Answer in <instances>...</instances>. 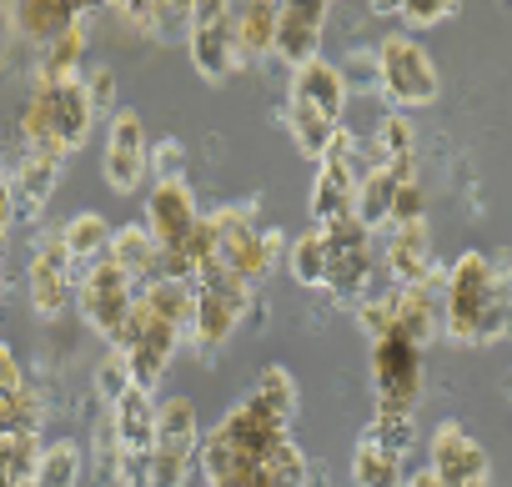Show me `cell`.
<instances>
[{
    "instance_id": "obj_8",
    "label": "cell",
    "mask_w": 512,
    "mask_h": 487,
    "mask_svg": "<svg viewBox=\"0 0 512 487\" xmlns=\"http://www.w3.org/2000/svg\"><path fill=\"white\" fill-rule=\"evenodd\" d=\"M322 241H327V297L337 302H362L372 297V272H377V231H367L357 216L347 221H332L322 226Z\"/></svg>"
},
{
    "instance_id": "obj_38",
    "label": "cell",
    "mask_w": 512,
    "mask_h": 487,
    "mask_svg": "<svg viewBox=\"0 0 512 487\" xmlns=\"http://www.w3.org/2000/svg\"><path fill=\"white\" fill-rule=\"evenodd\" d=\"M357 322H362V332H367L372 342L392 337V292H372V297H362V302H357Z\"/></svg>"
},
{
    "instance_id": "obj_19",
    "label": "cell",
    "mask_w": 512,
    "mask_h": 487,
    "mask_svg": "<svg viewBox=\"0 0 512 487\" xmlns=\"http://www.w3.org/2000/svg\"><path fill=\"white\" fill-rule=\"evenodd\" d=\"M437 332H442V277H427L417 287H392V337L422 352Z\"/></svg>"
},
{
    "instance_id": "obj_34",
    "label": "cell",
    "mask_w": 512,
    "mask_h": 487,
    "mask_svg": "<svg viewBox=\"0 0 512 487\" xmlns=\"http://www.w3.org/2000/svg\"><path fill=\"white\" fill-rule=\"evenodd\" d=\"M41 442L31 432H0V487H31Z\"/></svg>"
},
{
    "instance_id": "obj_18",
    "label": "cell",
    "mask_w": 512,
    "mask_h": 487,
    "mask_svg": "<svg viewBox=\"0 0 512 487\" xmlns=\"http://www.w3.org/2000/svg\"><path fill=\"white\" fill-rule=\"evenodd\" d=\"M327 11L322 0H292V6H282V21H277V46L272 56L292 71L312 66L317 51H322V31H327Z\"/></svg>"
},
{
    "instance_id": "obj_23",
    "label": "cell",
    "mask_w": 512,
    "mask_h": 487,
    "mask_svg": "<svg viewBox=\"0 0 512 487\" xmlns=\"http://www.w3.org/2000/svg\"><path fill=\"white\" fill-rule=\"evenodd\" d=\"M287 106H307V111H317V116H327V121L342 126V111H347V71H337L332 61L317 56L312 66L292 71V96H287Z\"/></svg>"
},
{
    "instance_id": "obj_17",
    "label": "cell",
    "mask_w": 512,
    "mask_h": 487,
    "mask_svg": "<svg viewBox=\"0 0 512 487\" xmlns=\"http://www.w3.org/2000/svg\"><path fill=\"white\" fill-rule=\"evenodd\" d=\"M201 226V211H196V196L191 186L176 176V181H156L151 196H146V231L156 236L161 252H176L191 241V231Z\"/></svg>"
},
{
    "instance_id": "obj_45",
    "label": "cell",
    "mask_w": 512,
    "mask_h": 487,
    "mask_svg": "<svg viewBox=\"0 0 512 487\" xmlns=\"http://www.w3.org/2000/svg\"><path fill=\"white\" fill-rule=\"evenodd\" d=\"M16 226V196H11V186L0 181V241H6V231Z\"/></svg>"
},
{
    "instance_id": "obj_40",
    "label": "cell",
    "mask_w": 512,
    "mask_h": 487,
    "mask_svg": "<svg viewBox=\"0 0 512 487\" xmlns=\"http://www.w3.org/2000/svg\"><path fill=\"white\" fill-rule=\"evenodd\" d=\"M126 387H131V372H126V357H121V352L111 347V352L101 357V367H96V397H101V402L111 407V402H116V397H121Z\"/></svg>"
},
{
    "instance_id": "obj_4",
    "label": "cell",
    "mask_w": 512,
    "mask_h": 487,
    "mask_svg": "<svg viewBox=\"0 0 512 487\" xmlns=\"http://www.w3.org/2000/svg\"><path fill=\"white\" fill-rule=\"evenodd\" d=\"M96 131V111L81 81L66 86H31L26 111H21V136L26 151H56V156H76Z\"/></svg>"
},
{
    "instance_id": "obj_48",
    "label": "cell",
    "mask_w": 512,
    "mask_h": 487,
    "mask_svg": "<svg viewBox=\"0 0 512 487\" xmlns=\"http://www.w3.org/2000/svg\"><path fill=\"white\" fill-rule=\"evenodd\" d=\"M0 181H6V171H0Z\"/></svg>"
},
{
    "instance_id": "obj_26",
    "label": "cell",
    "mask_w": 512,
    "mask_h": 487,
    "mask_svg": "<svg viewBox=\"0 0 512 487\" xmlns=\"http://www.w3.org/2000/svg\"><path fill=\"white\" fill-rule=\"evenodd\" d=\"M106 262H116L136 282V292H146L151 282H161V247H156V236L146 226H136V221L131 226H116Z\"/></svg>"
},
{
    "instance_id": "obj_36",
    "label": "cell",
    "mask_w": 512,
    "mask_h": 487,
    "mask_svg": "<svg viewBox=\"0 0 512 487\" xmlns=\"http://www.w3.org/2000/svg\"><path fill=\"white\" fill-rule=\"evenodd\" d=\"M256 397H262L277 417H287V422H297V407H302V392H297V377L282 367V362H272V367H262V377H256V387H251Z\"/></svg>"
},
{
    "instance_id": "obj_43",
    "label": "cell",
    "mask_w": 512,
    "mask_h": 487,
    "mask_svg": "<svg viewBox=\"0 0 512 487\" xmlns=\"http://www.w3.org/2000/svg\"><path fill=\"white\" fill-rule=\"evenodd\" d=\"M181 161H186L181 141H156V146H151V176H156V181H176V176H181Z\"/></svg>"
},
{
    "instance_id": "obj_12",
    "label": "cell",
    "mask_w": 512,
    "mask_h": 487,
    "mask_svg": "<svg viewBox=\"0 0 512 487\" xmlns=\"http://www.w3.org/2000/svg\"><path fill=\"white\" fill-rule=\"evenodd\" d=\"M357 181H362V171H357V136L342 126L337 141H332V151L317 161L312 196H307V211H312L317 231L332 226V221L357 216Z\"/></svg>"
},
{
    "instance_id": "obj_9",
    "label": "cell",
    "mask_w": 512,
    "mask_h": 487,
    "mask_svg": "<svg viewBox=\"0 0 512 487\" xmlns=\"http://www.w3.org/2000/svg\"><path fill=\"white\" fill-rule=\"evenodd\" d=\"M136 282L116 267V262H91L81 277H76V307H81V317H86V327L91 332H101L111 347H121V337H126V322H131V312H136Z\"/></svg>"
},
{
    "instance_id": "obj_10",
    "label": "cell",
    "mask_w": 512,
    "mask_h": 487,
    "mask_svg": "<svg viewBox=\"0 0 512 487\" xmlns=\"http://www.w3.org/2000/svg\"><path fill=\"white\" fill-rule=\"evenodd\" d=\"M246 307H251V287L246 282H236L221 262L216 267H206L201 277H196V312H191V342L201 347V352H216L236 327H241V317H246Z\"/></svg>"
},
{
    "instance_id": "obj_44",
    "label": "cell",
    "mask_w": 512,
    "mask_h": 487,
    "mask_svg": "<svg viewBox=\"0 0 512 487\" xmlns=\"http://www.w3.org/2000/svg\"><path fill=\"white\" fill-rule=\"evenodd\" d=\"M31 382H26V372H21V362H16V352L0 342V402H11V397H21Z\"/></svg>"
},
{
    "instance_id": "obj_42",
    "label": "cell",
    "mask_w": 512,
    "mask_h": 487,
    "mask_svg": "<svg viewBox=\"0 0 512 487\" xmlns=\"http://www.w3.org/2000/svg\"><path fill=\"white\" fill-rule=\"evenodd\" d=\"M422 186H417V176L412 181H402L397 186V201H392V221L387 226H412V221H422Z\"/></svg>"
},
{
    "instance_id": "obj_29",
    "label": "cell",
    "mask_w": 512,
    "mask_h": 487,
    "mask_svg": "<svg viewBox=\"0 0 512 487\" xmlns=\"http://www.w3.org/2000/svg\"><path fill=\"white\" fill-rule=\"evenodd\" d=\"M111 236H116V226H106L101 211H76V216L61 226V241H66V252H71V262H76L81 272L111 252Z\"/></svg>"
},
{
    "instance_id": "obj_21",
    "label": "cell",
    "mask_w": 512,
    "mask_h": 487,
    "mask_svg": "<svg viewBox=\"0 0 512 487\" xmlns=\"http://www.w3.org/2000/svg\"><path fill=\"white\" fill-rule=\"evenodd\" d=\"M66 161H71V156H56V151H26V156H21V166L6 176V186H11V196H16V216H21V221H36V216L46 211V201H51V196H56V186H61Z\"/></svg>"
},
{
    "instance_id": "obj_31",
    "label": "cell",
    "mask_w": 512,
    "mask_h": 487,
    "mask_svg": "<svg viewBox=\"0 0 512 487\" xmlns=\"http://www.w3.org/2000/svg\"><path fill=\"white\" fill-rule=\"evenodd\" d=\"M287 272H292V282L307 287V292H322V287H327V241H322L317 226H312V231H297V236L287 241Z\"/></svg>"
},
{
    "instance_id": "obj_28",
    "label": "cell",
    "mask_w": 512,
    "mask_h": 487,
    "mask_svg": "<svg viewBox=\"0 0 512 487\" xmlns=\"http://www.w3.org/2000/svg\"><path fill=\"white\" fill-rule=\"evenodd\" d=\"M352 487H407L402 452L377 442L372 432H362L357 447H352Z\"/></svg>"
},
{
    "instance_id": "obj_41",
    "label": "cell",
    "mask_w": 512,
    "mask_h": 487,
    "mask_svg": "<svg viewBox=\"0 0 512 487\" xmlns=\"http://www.w3.org/2000/svg\"><path fill=\"white\" fill-rule=\"evenodd\" d=\"M81 86H86V96H91V111L111 121V116H116V71H111V66H96V71L81 76Z\"/></svg>"
},
{
    "instance_id": "obj_13",
    "label": "cell",
    "mask_w": 512,
    "mask_h": 487,
    "mask_svg": "<svg viewBox=\"0 0 512 487\" xmlns=\"http://www.w3.org/2000/svg\"><path fill=\"white\" fill-rule=\"evenodd\" d=\"M186 51L201 81H226L236 76L241 56H236V26H231V6L226 0H196L186 16Z\"/></svg>"
},
{
    "instance_id": "obj_33",
    "label": "cell",
    "mask_w": 512,
    "mask_h": 487,
    "mask_svg": "<svg viewBox=\"0 0 512 487\" xmlns=\"http://www.w3.org/2000/svg\"><path fill=\"white\" fill-rule=\"evenodd\" d=\"M397 176L392 171H377V166H367L362 171V181H357V221L367 226V231H377V226H387L392 221V201H397Z\"/></svg>"
},
{
    "instance_id": "obj_37",
    "label": "cell",
    "mask_w": 512,
    "mask_h": 487,
    "mask_svg": "<svg viewBox=\"0 0 512 487\" xmlns=\"http://www.w3.org/2000/svg\"><path fill=\"white\" fill-rule=\"evenodd\" d=\"M121 437H116V422H111V412H101L96 417V427H91V472L101 477V482H116L121 477Z\"/></svg>"
},
{
    "instance_id": "obj_22",
    "label": "cell",
    "mask_w": 512,
    "mask_h": 487,
    "mask_svg": "<svg viewBox=\"0 0 512 487\" xmlns=\"http://www.w3.org/2000/svg\"><path fill=\"white\" fill-rule=\"evenodd\" d=\"M382 267H387L392 287H417V282L437 277V257H432V231H427V221L392 226L387 252H382Z\"/></svg>"
},
{
    "instance_id": "obj_46",
    "label": "cell",
    "mask_w": 512,
    "mask_h": 487,
    "mask_svg": "<svg viewBox=\"0 0 512 487\" xmlns=\"http://www.w3.org/2000/svg\"><path fill=\"white\" fill-rule=\"evenodd\" d=\"M407 487H442V482H437V477H432V472H427V467H422V472H417V477H407Z\"/></svg>"
},
{
    "instance_id": "obj_32",
    "label": "cell",
    "mask_w": 512,
    "mask_h": 487,
    "mask_svg": "<svg viewBox=\"0 0 512 487\" xmlns=\"http://www.w3.org/2000/svg\"><path fill=\"white\" fill-rule=\"evenodd\" d=\"M81 472H86L81 447H76L71 437H56V442H46V447H41L31 487H81Z\"/></svg>"
},
{
    "instance_id": "obj_27",
    "label": "cell",
    "mask_w": 512,
    "mask_h": 487,
    "mask_svg": "<svg viewBox=\"0 0 512 487\" xmlns=\"http://www.w3.org/2000/svg\"><path fill=\"white\" fill-rule=\"evenodd\" d=\"M277 21H282V6H277V0H246V6H231L241 66L272 56V46H277Z\"/></svg>"
},
{
    "instance_id": "obj_35",
    "label": "cell",
    "mask_w": 512,
    "mask_h": 487,
    "mask_svg": "<svg viewBox=\"0 0 512 487\" xmlns=\"http://www.w3.org/2000/svg\"><path fill=\"white\" fill-rule=\"evenodd\" d=\"M287 126H292V141H297V151L307 156V161H322L327 151H332V141H337V121H327V116H317V111H307V106H287Z\"/></svg>"
},
{
    "instance_id": "obj_16",
    "label": "cell",
    "mask_w": 512,
    "mask_h": 487,
    "mask_svg": "<svg viewBox=\"0 0 512 487\" xmlns=\"http://www.w3.org/2000/svg\"><path fill=\"white\" fill-rule=\"evenodd\" d=\"M427 472L442 487H482V482H492V462H487L482 442L467 427H457V422H442L427 437Z\"/></svg>"
},
{
    "instance_id": "obj_7",
    "label": "cell",
    "mask_w": 512,
    "mask_h": 487,
    "mask_svg": "<svg viewBox=\"0 0 512 487\" xmlns=\"http://www.w3.org/2000/svg\"><path fill=\"white\" fill-rule=\"evenodd\" d=\"M196 452H201L196 402L191 397L156 402V447L146 457V487H186Z\"/></svg>"
},
{
    "instance_id": "obj_24",
    "label": "cell",
    "mask_w": 512,
    "mask_h": 487,
    "mask_svg": "<svg viewBox=\"0 0 512 487\" xmlns=\"http://www.w3.org/2000/svg\"><path fill=\"white\" fill-rule=\"evenodd\" d=\"M81 21H86V6H71V0H21V6H11L16 36L31 41L36 51H46L51 41H61Z\"/></svg>"
},
{
    "instance_id": "obj_1",
    "label": "cell",
    "mask_w": 512,
    "mask_h": 487,
    "mask_svg": "<svg viewBox=\"0 0 512 487\" xmlns=\"http://www.w3.org/2000/svg\"><path fill=\"white\" fill-rule=\"evenodd\" d=\"M292 442V422L277 417L256 392H246L211 432H201V472L211 487H262L267 462Z\"/></svg>"
},
{
    "instance_id": "obj_3",
    "label": "cell",
    "mask_w": 512,
    "mask_h": 487,
    "mask_svg": "<svg viewBox=\"0 0 512 487\" xmlns=\"http://www.w3.org/2000/svg\"><path fill=\"white\" fill-rule=\"evenodd\" d=\"M191 312H196V287L186 282H151L141 297H136V312L126 322V337H121V357H126V372H131V387L141 392H156L176 347L191 337Z\"/></svg>"
},
{
    "instance_id": "obj_15",
    "label": "cell",
    "mask_w": 512,
    "mask_h": 487,
    "mask_svg": "<svg viewBox=\"0 0 512 487\" xmlns=\"http://www.w3.org/2000/svg\"><path fill=\"white\" fill-rule=\"evenodd\" d=\"M101 166H106V181L111 191L131 196L146 176H151V131L136 111H116L106 121V141H101Z\"/></svg>"
},
{
    "instance_id": "obj_11",
    "label": "cell",
    "mask_w": 512,
    "mask_h": 487,
    "mask_svg": "<svg viewBox=\"0 0 512 487\" xmlns=\"http://www.w3.org/2000/svg\"><path fill=\"white\" fill-rule=\"evenodd\" d=\"M422 397V352L402 337L372 342V407L377 417H412Z\"/></svg>"
},
{
    "instance_id": "obj_30",
    "label": "cell",
    "mask_w": 512,
    "mask_h": 487,
    "mask_svg": "<svg viewBox=\"0 0 512 487\" xmlns=\"http://www.w3.org/2000/svg\"><path fill=\"white\" fill-rule=\"evenodd\" d=\"M81 51H86V21H81L76 31H66L61 41H51V46L36 56L31 86H66V81H81Z\"/></svg>"
},
{
    "instance_id": "obj_2",
    "label": "cell",
    "mask_w": 512,
    "mask_h": 487,
    "mask_svg": "<svg viewBox=\"0 0 512 487\" xmlns=\"http://www.w3.org/2000/svg\"><path fill=\"white\" fill-rule=\"evenodd\" d=\"M442 332L462 347H487L512 332V277L487 252H462L442 277Z\"/></svg>"
},
{
    "instance_id": "obj_6",
    "label": "cell",
    "mask_w": 512,
    "mask_h": 487,
    "mask_svg": "<svg viewBox=\"0 0 512 487\" xmlns=\"http://www.w3.org/2000/svg\"><path fill=\"white\" fill-rule=\"evenodd\" d=\"M377 86H382V96L392 101V111L407 116V111H422V106L437 101L442 76H437L427 46H422L412 31H397V36H387V41L377 46Z\"/></svg>"
},
{
    "instance_id": "obj_14",
    "label": "cell",
    "mask_w": 512,
    "mask_h": 487,
    "mask_svg": "<svg viewBox=\"0 0 512 487\" xmlns=\"http://www.w3.org/2000/svg\"><path fill=\"white\" fill-rule=\"evenodd\" d=\"M76 277H81V267L71 262L61 231H46V236L36 241L31 262H26V292H31L36 317H46V322H51V317H61V312H66V302L76 297Z\"/></svg>"
},
{
    "instance_id": "obj_39",
    "label": "cell",
    "mask_w": 512,
    "mask_h": 487,
    "mask_svg": "<svg viewBox=\"0 0 512 487\" xmlns=\"http://www.w3.org/2000/svg\"><path fill=\"white\" fill-rule=\"evenodd\" d=\"M452 11H457V0H402V6H397V16L412 26V36L427 31V26H442Z\"/></svg>"
},
{
    "instance_id": "obj_25",
    "label": "cell",
    "mask_w": 512,
    "mask_h": 487,
    "mask_svg": "<svg viewBox=\"0 0 512 487\" xmlns=\"http://www.w3.org/2000/svg\"><path fill=\"white\" fill-rule=\"evenodd\" d=\"M106 412H111V422H116L121 452H126V457H151V447H156V397L141 392V387H126ZM126 457H121V462H126Z\"/></svg>"
},
{
    "instance_id": "obj_20",
    "label": "cell",
    "mask_w": 512,
    "mask_h": 487,
    "mask_svg": "<svg viewBox=\"0 0 512 487\" xmlns=\"http://www.w3.org/2000/svg\"><path fill=\"white\" fill-rule=\"evenodd\" d=\"M357 151H362L357 171L377 166V171H392L397 181H412V171H417V131H412V121L402 111L382 116L377 131L367 136V146H357Z\"/></svg>"
},
{
    "instance_id": "obj_47",
    "label": "cell",
    "mask_w": 512,
    "mask_h": 487,
    "mask_svg": "<svg viewBox=\"0 0 512 487\" xmlns=\"http://www.w3.org/2000/svg\"><path fill=\"white\" fill-rule=\"evenodd\" d=\"M0 287H6V257H0Z\"/></svg>"
},
{
    "instance_id": "obj_49",
    "label": "cell",
    "mask_w": 512,
    "mask_h": 487,
    "mask_svg": "<svg viewBox=\"0 0 512 487\" xmlns=\"http://www.w3.org/2000/svg\"><path fill=\"white\" fill-rule=\"evenodd\" d=\"M482 487H492V482H482Z\"/></svg>"
},
{
    "instance_id": "obj_5",
    "label": "cell",
    "mask_w": 512,
    "mask_h": 487,
    "mask_svg": "<svg viewBox=\"0 0 512 487\" xmlns=\"http://www.w3.org/2000/svg\"><path fill=\"white\" fill-rule=\"evenodd\" d=\"M211 231H216V262L246 282L251 292L267 282L277 252H287V236L282 231H262V221L251 216V206H221L211 216Z\"/></svg>"
}]
</instances>
